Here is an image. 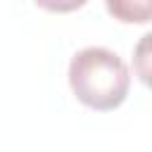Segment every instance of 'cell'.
I'll return each mask as SVG.
<instances>
[{
	"label": "cell",
	"instance_id": "1",
	"mask_svg": "<svg viewBox=\"0 0 152 152\" xmlns=\"http://www.w3.org/2000/svg\"><path fill=\"white\" fill-rule=\"evenodd\" d=\"M69 86L78 102L90 109H116L131 86L126 62L109 48L90 45L78 50L69 62Z\"/></svg>",
	"mask_w": 152,
	"mask_h": 152
},
{
	"label": "cell",
	"instance_id": "2",
	"mask_svg": "<svg viewBox=\"0 0 152 152\" xmlns=\"http://www.w3.org/2000/svg\"><path fill=\"white\" fill-rule=\"evenodd\" d=\"M104 7L109 14L126 24H142L152 19V0H107Z\"/></svg>",
	"mask_w": 152,
	"mask_h": 152
},
{
	"label": "cell",
	"instance_id": "3",
	"mask_svg": "<svg viewBox=\"0 0 152 152\" xmlns=\"http://www.w3.org/2000/svg\"><path fill=\"white\" fill-rule=\"evenodd\" d=\"M133 71L147 88H152V31L142 33L133 48Z\"/></svg>",
	"mask_w": 152,
	"mask_h": 152
}]
</instances>
